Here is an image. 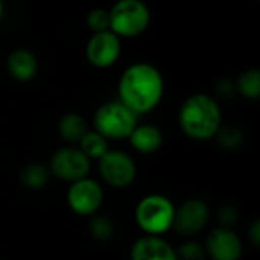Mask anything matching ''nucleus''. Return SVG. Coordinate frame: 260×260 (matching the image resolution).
<instances>
[{
	"label": "nucleus",
	"mask_w": 260,
	"mask_h": 260,
	"mask_svg": "<svg viewBox=\"0 0 260 260\" xmlns=\"http://www.w3.org/2000/svg\"><path fill=\"white\" fill-rule=\"evenodd\" d=\"M242 241L230 227H216L206 242V254L212 260H239L242 256Z\"/></svg>",
	"instance_id": "11"
},
{
	"label": "nucleus",
	"mask_w": 260,
	"mask_h": 260,
	"mask_svg": "<svg viewBox=\"0 0 260 260\" xmlns=\"http://www.w3.org/2000/svg\"><path fill=\"white\" fill-rule=\"evenodd\" d=\"M87 131H88V123L78 113H67L58 122L59 136L72 145H78Z\"/></svg>",
	"instance_id": "15"
},
{
	"label": "nucleus",
	"mask_w": 260,
	"mask_h": 260,
	"mask_svg": "<svg viewBox=\"0 0 260 260\" xmlns=\"http://www.w3.org/2000/svg\"><path fill=\"white\" fill-rule=\"evenodd\" d=\"M104 203L102 186L88 177L70 183L67 190V204L72 212L79 216H91L101 209Z\"/></svg>",
	"instance_id": "8"
},
{
	"label": "nucleus",
	"mask_w": 260,
	"mask_h": 260,
	"mask_svg": "<svg viewBox=\"0 0 260 260\" xmlns=\"http://www.w3.org/2000/svg\"><path fill=\"white\" fill-rule=\"evenodd\" d=\"M79 149L90 158V160H101L108 151H110V148H108V140L104 137V136H101L98 131H94V129H88L85 134H84V137L79 140Z\"/></svg>",
	"instance_id": "17"
},
{
	"label": "nucleus",
	"mask_w": 260,
	"mask_h": 260,
	"mask_svg": "<svg viewBox=\"0 0 260 260\" xmlns=\"http://www.w3.org/2000/svg\"><path fill=\"white\" fill-rule=\"evenodd\" d=\"M108 12L110 30L119 38L140 37L151 23V12L143 0H117Z\"/></svg>",
	"instance_id": "4"
},
{
	"label": "nucleus",
	"mask_w": 260,
	"mask_h": 260,
	"mask_svg": "<svg viewBox=\"0 0 260 260\" xmlns=\"http://www.w3.org/2000/svg\"><path fill=\"white\" fill-rule=\"evenodd\" d=\"M235 91H236V85H235V82L230 81V79H221V81L216 84V93H218L221 98L229 99V98H232V96L235 94Z\"/></svg>",
	"instance_id": "24"
},
{
	"label": "nucleus",
	"mask_w": 260,
	"mask_h": 260,
	"mask_svg": "<svg viewBox=\"0 0 260 260\" xmlns=\"http://www.w3.org/2000/svg\"><path fill=\"white\" fill-rule=\"evenodd\" d=\"M90 169L91 160L79 148L75 146L59 148L53 152L49 161L50 174H53L58 180L67 183H75L88 177Z\"/></svg>",
	"instance_id": "6"
},
{
	"label": "nucleus",
	"mask_w": 260,
	"mask_h": 260,
	"mask_svg": "<svg viewBox=\"0 0 260 260\" xmlns=\"http://www.w3.org/2000/svg\"><path fill=\"white\" fill-rule=\"evenodd\" d=\"M128 139H129L131 146L140 154H154L163 145L161 129L151 123L137 125Z\"/></svg>",
	"instance_id": "14"
},
{
	"label": "nucleus",
	"mask_w": 260,
	"mask_h": 260,
	"mask_svg": "<svg viewBox=\"0 0 260 260\" xmlns=\"http://www.w3.org/2000/svg\"><path fill=\"white\" fill-rule=\"evenodd\" d=\"M178 123L184 136L189 139L209 140L215 137L216 131L222 125L221 107L210 94H192L180 107Z\"/></svg>",
	"instance_id": "2"
},
{
	"label": "nucleus",
	"mask_w": 260,
	"mask_h": 260,
	"mask_svg": "<svg viewBox=\"0 0 260 260\" xmlns=\"http://www.w3.org/2000/svg\"><path fill=\"white\" fill-rule=\"evenodd\" d=\"M49 166L40 161H32L20 171V183L29 190H38L44 187L49 181Z\"/></svg>",
	"instance_id": "16"
},
{
	"label": "nucleus",
	"mask_w": 260,
	"mask_h": 260,
	"mask_svg": "<svg viewBox=\"0 0 260 260\" xmlns=\"http://www.w3.org/2000/svg\"><path fill=\"white\" fill-rule=\"evenodd\" d=\"M117 91L119 101L134 114H146L163 99L165 79L154 66L148 62H136L123 70Z\"/></svg>",
	"instance_id": "1"
},
{
	"label": "nucleus",
	"mask_w": 260,
	"mask_h": 260,
	"mask_svg": "<svg viewBox=\"0 0 260 260\" xmlns=\"http://www.w3.org/2000/svg\"><path fill=\"white\" fill-rule=\"evenodd\" d=\"M99 163V174L104 181L116 189L128 187L137 175V168L134 160L122 151H108Z\"/></svg>",
	"instance_id": "7"
},
{
	"label": "nucleus",
	"mask_w": 260,
	"mask_h": 260,
	"mask_svg": "<svg viewBox=\"0 0 260 260\" xmlns=\"http://www.w3.org/2000/svg\"><path fill=\"white\" fill-rule=\"evenodd\" d=\"M3 14H5V6H3V0H0V23L3 20Z\"/></svg>",
	"instance_id": "26"
},
{
	"label": "nucleus",
	"mask_w": 260,
	"mask_h": 260,
	"mask_svg": "<svg viewBox=\"0 0 260 260\" xmlns=\"http://www.w3.org/2000/svg\"><path fill=\"white\" fill-rule=\"evenodd\" d=\"M175 216L174 203L160 193L143 197L136 206L134 218L145 235L161 236L172 229Z\"/></svg>",
	"instance_id": "3"
},
{
	"label": "nucleus",
	"mask_w": 260,
	"mask_h": 260,
	"mask_svg": "<svg viewBox=\"0 0 260 260\" xmlns=\"http://www.w3.org/2000/svg\"><path fill=\"white\" fill-rule=\"evenodd\" d=\"M236 91L242 94L245 99L256 101L260 98V70L256 67L244 70L238 81L235 82Z\"/></svg>",
	"instance_id": "18"
},
{
	"label": "nucleus",
	"mask_w": 260,
	"mask_h": 260,
	"mask_svg": "<svg viewBox=\"0 0 260 260\" xmlns=\"http://www.w3.org/2000/svg\"><path fill=\"white\" fill-rule=\"evenodd\" d=\"M219 221L222 227H230L238 221V210L232 206H224L219 210Z\"/></svg>",
	"instance_id": "23"
},
{
	"label": "nucleus",
	"mask_w": 260,
	"mask_h": 260,
	"mask_svg": "<svg viewBox=\"0 0 260 260\" xmlns=\"http://www.w3.org/2000/svg\"><path fill=\"white\" fill-rule=\"evenodd\" d=\"M87 26L93 34L110 30V12L104 8H96L90 11L87 14Z\"/></svg>",
	"instance_id": "21"
},
{
	"label": "nucleus",
	"mask_w": 260,
	"mask_h": 260,
	"mask_svg": "<svg viewBox=\"0 0 260 260\" xmlns=\"http://www.w3.org/2000/svg\"><path fill=\"white\" fill-rule=\"evenodd\" d=\"M210 216L209 207L203 200L190 198L186 200L175 209L172 229L184 238L198 235L207 224Z\"/></svg>",
	"instance_id": "10"
},
{
	"label": "nucleus",
	"mask_w": 260,
	"mask_h": 260,
	"mask_svg": "<svg viewBox=\"0 0 260 260\" xmlns=\"http://www.w3.org/2000/svg\"><path fill=\"white\" fill-rule=\"evenodd\" d=\"M248 239H250V242H251V245H253L254 248H259L260 247V221L259 219H256V221L251 224V227L248 229Z\"/></svg>",
	"instance_id": "25"
},
{
	"label": "nucleus",
	"mask_w": 260,
	"mask_h": 260,
	"mask_svg": "<svg viewBox=\"0 0 260 260\" xmlns=\"http://www.w3.org/2000/svg\"><path fill=\"white\" fill-rule=\"evenodd\" d=\"M94 131L107 140H122L129 137L133 129L139 125L137 114H134L120 101L102 104L93 116Z\"/></svg>",
	"instance_id": "5"
},
{
	"label": "nucleus",
	"mask_w": 260,
	"mask_h": 260,
	"mask_svg": "<svg viewBox=\"0 0 260 260\" xmlns=\"http://www.w3.org/2000/svg\"><path fill=\"white\" fill-rule=\"evenodd\" d=\"M88 232L93 239L99 242H108L116 235V225L110 218L104 215H91V219L88 222Z\"/></svg>",
	"instance_id": "20"
},
{
	"label": "nucleus",
	"mask_w": 260,
	"mask_h": 260,
	"mask_svg": "<svg viewBox=\"0 0 260 260\" xmlns=\"http://www.w3.org/2000/svg\"><path fill=\"white\" fill-rule=\"evenodd\" d=\"M8 73L20 82L32 81L38 73V59L29 49H14L6 58Z\"/></svg>",
	"instance_id": "13"
},
{
	"label": "nucleus",
	"mask_w": 260,
	"mask_h": 260,
	"mask_svg": "<svg viewBox=\"0 0 260 260\" xmlns=\"http://www.w3.org/2000/svg\"><path fill=\"white\" fill-rule=\"evenodd\" d=\"M175 253L178 260H204L207 256L206 248L195 241L184 242L183 245H180V248Z\"/></svg>",
	"instance_id": "22"
},
{
	"label": "nucleus",
	"mask_w": 260,
	"mask_h": 260,
	"mask_svg": "<svg viewBox=\"0 0 260 260\" xmlns=\"http://www.w3.org/2000/svg\"><path fill=\"white\" fill-rule=\"evenodd\" d=\"M216 143L225 151H238L244 145V133L235 125H221L215 134Z\"/></svg>",
	"instance_id": "19"
},
{
	"label": "nucleus",
	"mask_w": 260,
	"mask_h": 260,
	"mask_svg": "<svg viewBox=\"0 0 260 260\" xmlns=\"http://www.w3.org/2000/svg\"><path fill=\"white\" fill-rule=\"evenodd\" d=\"M120 52V38L111 30L93 34L85 46V58L96 69H108L116 64Z\"/></svg>",
	"instance_id": "9"
},
{
	"label": "nucleus",
	"mask_w": 260,
	"mask_h": 260,
	"mask_svg": "<svg viewBox=\"0 0 260 260\" xmlns=\"http://www.w3.org/2000/svg\"><path fill=\"white\" fill-rule=\"evenodd\" d=\"M131 260H178L172 245L160 236H143L131 247Z\"/></svg>",
	"instance_id": "12"
}]
</instances>
